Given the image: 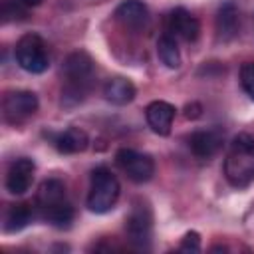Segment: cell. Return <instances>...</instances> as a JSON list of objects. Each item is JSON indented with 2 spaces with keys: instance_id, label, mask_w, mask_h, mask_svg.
Here are the masks:
<instances>
[{
  "instance_id": "obj_1",
  "label": "cell",
  "mask_w": 254,
  "mask_h": 254,
  "mask_svg": "<svg viewBox=\"0 0 254 254\" xmlns=\"http://www.w3.org/2000/svg\"><path fill=\"white\" fill-rule=\"evenodd\" d=\"M93 60L87 52H71L65 62H64V77L65 85L62 89V105L64 107H73L81 103L91 89L93 83Z\"/></svg>"
},
{
  "instance_id": "obj_2",
  "label": "cell",
  "mask_w": 254,
  "mask_h": 254,
  "mask_svg": "<svg viewBox=\"0 0 254 254\" xmlns=\"http://www.w3.org/2000/svg\"><path fill=\"white\" fill-rule=\"evenodd\" d=\"M38 214L56 228H67L73 220V206L67 200L65 185L60 179H46L36 196Z\"/></svg>"
},
{
  "instance_id": "obj_3",
  "label": "cell",
  "mask_w": 254,
  "mask_h": 254,
  "mask_svg": "<svg viewBox=\"0 0 254 254\" xmlns=\"http://www.w3.org/2000/svg\"><path fill=\"white\" fill-rule=\"evenodd\" d=\"M224 177L234 189L254 183V135L238 133L224 157Z\"/></svg>"
},
{
  "instance_id": "obj_4",
  "label": "cell",
  "mask_w": 254,
  "mask_h": 254,
  "mask_svg": "<svg viewBox=\"0 0 254 254\" xmlns=\"http://www.w3.org/2000/svg\"><path fill=\"white\" fill-rule=\"evenodd\" d=\"M121 187L117 177L107 169V167H97L91 173V183H89V194H87V208L95 214L109 212L117 198H119Z\"/></svg>"
},
{
  "instance_id": "obj_5",
  "label": "cell",
  "mask_w": 254,
  "mask_h": 254,
  "mask_svg": "<svg viewBox=\"0 0 254 254\" xmlns=\"http://www.w3.org/2000/svg\"><path fill=\"white\" fill-rule=\"evenodd\" d=\"M18 65L28 73H44L50 67V54L38 34H24L14 50Z\"/></svg>"
},
{
  "instance_id": "obj_6",
  "label": "cell",
  "mask_w": 254,
  "mask_h": 254,
  "mask_svg": "<svg viewBox=\"0 0 254 254\" xmlns=\"http://www.w3.org/2000/svg\"><path fill=\"white\" fill-rule=\"evenodd\" d=\"M125 232L129 242L137 250H149L151 248V236H153V214L151 208L143 202H135L129 216L125 218Z\"/></svg>"
},
{
  "instance_id": "obj_7",
  "label": "cell",
  "mask_w": 254,
  "mask_h": 254,
  "mask_svg": "<svg viewBox=\"0 0 254 254\" xmlns=\"http://www.w3.org/2000/svg\"><path fill=\"white\" fill-rule=\"evenodd\" d=\"M115 161L117 165L123 169V173L133 181V183H147L151 181V177L155 175V163L149 155H143L139 151H133V149H119L117 155H115Z\"/></svg>"
},
{
  "instance_id": "obj_8",
  "label": "cell",
  "mask_w": 254,
  "mask_h": 254,
  "mask_svg": "<svg viewBox=\"0 0 254 254\" xmlns=\"http://www.w3.org/2000/svg\"><path fill=\"white\" fill-rule=\"evenodd\" d=\"M2 107H4V117L10 123H22L38 111V97L34 91L16 89L6 93Z\"/></svg>"
},
{
  "instance_id": "obj_9",
  "label": "cell",
  "mask_w": 254,
  "mask_h": 254,
  "mask_svg": "<svg viewBox=\"0 0 254 254\" xmlns=\"http://www.w3.org/2000/svg\"><path fill=\"white\" fill-rule=\"evenodd\" d=\"M34 169H36V165L32 159H28V157L16 159L6 173V190L16 196L26 194L34 181Z\"/></svg>"
},
{
  "instance_id": "obj_10",
  "label": "cell",
  "mask_w": 254,
  "mask_h": 254,
  "mask_svg": "<svg viewBox=\"0 0 254 254\" xmlns=\"http://www.w3.org/2000/svg\"><path fill=\"white\" fill-rule=\"evenodd\" d=\"M117 22L127 30H143L149 24V10L141 0H123L115 10Z\"/></svg>"
},
{
  "instance_id": "obj_11",
  "label": "cell",
  "mask_w": 254,
  "mask_h": 254,
  "mask_svg": "<svg viewBox=\"0 0 254 254\" xmlns=\"http://www.w3.org/2000/svg\"><path fill=\"white\" fill-rule=\"evenodd\" d=\"M145 117H147L149 127L157 135H169L171 127H173V119H175V107L169 101L157 99V101H151L147 105Z\"/></svg>"
},
{
  "instance_id": "obj_12",
  "label": "cell",
  "mask_w": 254,
  "mask_h": 254,
  "mask_svg": "<svg viewBox=\"0 0 254 254\" xmlns=\"http://www.w3.org/2000/svg\"><path fill=\"white\" fill-rule=\"evenodd\" d=\"M169 30L187 42H194L200 34V24L187 8H175L169 14Z\"/></svg>"
},
{
  "instance_id": "obj_13",
  "label": "cell",
  "mask_w": 254,
  "mask_h": 254,
  "mask_svg": "<svg viewBox=\"0 0 254 254\" xmlns=\"http://www.w3.org/2000/svg\"><path fill=\"white\" fill-rule=\"evenodd\" d=\"M240 32V16L234 2H224L216 12V36L220 42H230Z\"/></svg>"
},
{
  "instance_id": "obj_14",
  "label": "cell",
  "mask_w": 254,
  "mask_h": 254,
  "mask_svg": "<svg viewBox=\"0 0 254 254\" xmlns=\"http://www.w3.org/2000/svg\"><path fill=\"white\" fill-rule=\"evenodd\" d=\"M222 145V137L216 131H194L189 137V147L192 155L200 161H206L218 153Z\"/></svg>"
},
{
  "instance_id": "obj_15",
  "label": "cell",
  "mask_w": 254,
  "mask_h": 254,
  "mask_svg": "<svg viewBox=\"0 0 254 254\" xmlns=\"http://www.w3.org/2000/svg\"><path fill=\"white\" fill-rule=\"evenodd\" d=\"M135 85L127 77H111L103 85V97L113 105H127L135 99Z\"/></svg>"
},
{
  "instance_id": "obj_16",
  "label": "cell",
  "mask_w": 254,
  "mask_h": 254,
  "mask_svg": "<svg viewBox=\"0 0 254 254\" xmlns=\"http://www.w3.org/2000/svg\"><path fill=\"white\" fill-rule=\"evenodd\" d=\"M87 143H89V137L79 127H69V129L62 131L60 135H56V141H54L56 149L60 153H65V155H73V153L85 151Z\"/></svg>"
},
{
  "instance_id": "obj_17",
  "label": "cell",
  "mask_w": 254,
  "mask_h": 254,
  "mask_svg": "<svg viewBox=\"0 0 254 254\" xmlns=\"http://www.w3.org/2000/svg\"><path fill=\"white\" fill-rule=\"evenodd\" d=\"M32 220H34V208L30 204H26V202L12 204L6 212V218H4V230L6 232H18V230L26 228Z\"/></svg>"
},
{
  "instance_id": "obj_18",
  "label": "cell",
  "mask_w": 254,
  "mask_h": 254,
  "mask_svg": "<svg viewBox=\"0 0 254 254\" xmlns=\"http://www.w3.org/2000/svg\"><path fill=\"white\" fill-rule=\"evenodd\" d=\"M157 54H159V60L171 67V69H177L181 65V52H179V46L175 42L173 36H161L159 42H157Z\"/></svg>"
},
{
  "instance_id": "obj_19",
  "label": "cell",
  "mask_w": 254,
  "mask_h": 254,
  "mask_svg": "<svg viewBox=\"0 0 254 254\" xmlns=\"http://www.w3.org/2000/svg\"><path fill=\"white\" fill-rule=\"evenodd\" d=\"M2 16H4V22L24 18L26 16L24 4L20 0H2Z\"/></svg>"
},
{
  "instance_id": "obj_20",
  "label": "cell",
  "mask_w": 254,
  "mask_h": 254,
  "mask_svg": "<svg viewBox=\"0 0 254 254\" xmlns=\"http://www.w3.org/2000/svg\"><path fill=\"white\" fill-rule=\"evenodd\" d=\"M240 83L246 95L254 101V62H246L240 67Z\"/></svg>"
},
{
  "instance_id": "obj_21",
  "label": "cell",
  "mask_w": 254,
  "mask_h": 254,
  "mask_svg": "<svg viewBox=\"0 0 254 254\" xmlns=\"http://www.w3.org/2000/svg\"><path fill=\"white\" fill-rule=\"evenodd\" d=\"M181 250H185V252H198L200 250V236H198V232H187L185 236H183V240H181Z\"/></svg>"
},
{
  "instance_id": "obj_22",
  "label": "cell",
  "mask_w": 254,
  "mask_h": 254,
  "mask_svg": "<svg viewBox=\"0 0 254 254\" xmlns=\"http://www.w3.org/2000/svg\"><path fill=\"white\" fill-rule=\"evenodd\" d=\"M198 115H200V105L198 103H189L185 107V117L187 119H196Z\"/></svg>"
},
{
  "instance_id": "obj_23",
  "label": "cell",
  "mask_w": 254,
  "mask_h": 254,
  "mask_svg": "<svg viewBox=\"0 0 254 254\" xmlns=\"http://www.w3.org/2000/svg\"><path fill=\"white\" fill-rule=\"evenodd\" d=\"M24 6H28V8H34V6H40L44 0H20Z\"/></svg>"
}]
</instances>
